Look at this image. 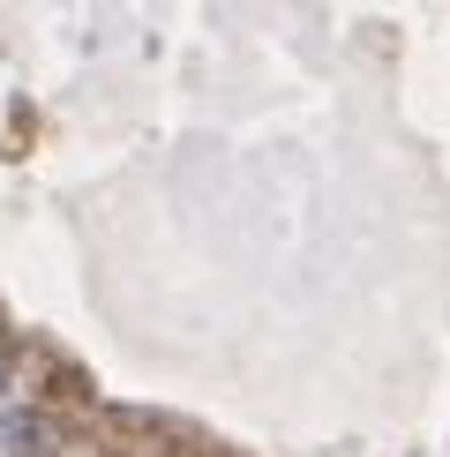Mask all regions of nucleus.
I'll return each instance as SVG.
<instances>
[{
    "label": "nucleus",
    "mask_w": 450,
    "mask_h": 457,
    "mask_svg": "<svg viewBox=\"0 0 450 457\" xmlns=\"http://www.w3.org/2000/svg\"><path fill=\"white\" fill-rule=\"evenodd\" d=\"M0 390H8V353H0Z\"/></svg>",
    "instance_id": "nucleus-1"
}]
</instances>
